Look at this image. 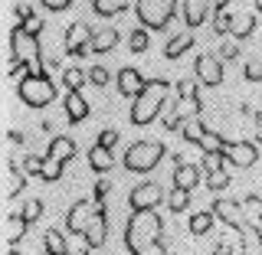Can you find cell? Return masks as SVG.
<instances>
[{
	"mask_svg": "<svg viewBox=\"0 0 262 255\" xmlns=\"http://www.w3.org/2000/svg\"><path fill=\"white\" fill-rule=\"evenodd\" d=\"M125 249L131 255H167L164 249V219L158 210H135L125 223Z\"/></svg>",
	"mask_w": 262,
	"mask_h": 255,
	"instance_id": "cell-1",
	"label": "cell"
},
{
	"mask_svg": "<svg viewBox=\"0 0 262 255\" xmlns=\"http://www.w3.org/2000/svg\"><path fill=\"white\" fill-rule=\"evenodd\" d=\"M167 95H170V82H167V79H147L144 92L138 95V98H131V111H128L131 125H135V128L151 125V121L164 111Z\"/></svg>",
	"mask_w": 262,
	"mask_h": 255,
	"instance_id": "cell-2",
	"label": "cell"
},
{
	"mask_svg": "<svg viewBox=\"0 0 262 255\" xmlns=\"http://www.w3.org/2000/svg\"><path fill=\"white\" fill-rule=\"evenodd\" d=\"M16 95L27 108H49V105L59 98V85L49 79V72H33L23 82H16Z\"/></svg>",
	"mask_w": 262,
	"mask_h": 255,
	"instance_id": "cell-3",
	"label": "cell"
},
{
	"mask_svg": "<svg viewBox=\"0 0 262 255\" xmlns=\"http://www.w3.org/2000/svg\"><path fill=\"white\" fill-rule=\"evenodd\" d=\"M164 154H167V147L161 141H135L125 147V170L128 174H151L154 167L164 160Z\"/></svg>",
	"mask_w": 262,
	"mask_h": 255,
	"instance_id": "cell-4",
	"label": "cell"
},
{
	"mask_svg": "<svg viewBox=\"0 0 262 255\" xmlns=\"http://www.w3.org/2000/svg\"><path fill=\"white\" fill-rule=\"evenodd\" d=\"M135 16L144 30H167L177 16V0H135Z\"/></svg>",
	"mask_w": 262,
	"mask_h": 255,
	"instance_id": "cell-5",
	"label": "cell"
},
{
	"mask_svg": "<svg viewBox=\"0 0 262 255\" xmlns=\"http://www.w3.org/2000/svg\"><path fill=\"white\" fill-rule=\"evenodd\" d=\"M10 59H23V62H33L36 65V72H43V49H39V36H33V33L23 27V23H16L10 30Z\"/></svg>",
	"mask_w": 262,
	"mask_h": 255,
	"instance_id": "cell-6",
	"label": "cell"
},
{
	"mask_svg": "<svg viewBox=\"0 0 262 255\" xmlns=\"http://www.w3.org/2000/svg\"><path fill=\"white\" fill-rule=\"evenodd\" d=\"M92 36H95V30L89 27V23H69L66 27V36H62V49H66V56H76V59H82V56H92Z\"/></svg>",
	"mask_w": 262,
	"mask_h": 255,
	"instance_id": "cell-7",
	"label": "cell"
},
{
	"mask_svg": "<svg viewBox=\"0 0 262 255\" xmlns=\"http://www.w3.org/2000/svg\"><path fill=\"white\" fill-rule=\"evenodd\" d=\"M164 200H167V193H164V187L158 183V180H144V183H138L135 190L128 193L131 213H135V210H158Z\"/></svg>",
	"mask_w": 262,
	"mask_h": 255,
	"instance_id": "cell-8",
	"label": "cell"
},
{
	"mask_svg": "<svg viewBox=\"0 0 262 255\" xmlns=\"http://www.w3.org/2000/svg\"><path fill=\"white\" fill-rule=\"evenodd\" d=\"M193 76L200 85L207 88H216L220 82H223V59H220L216 53H200L193 62Z\"/></svg>",
	"mask_w": 262,
	"mask_h": 255,
	"instance_id": "cell-9",
	"label": "cell"
},
{
	"mask_svg": "<svg viewBox=\"0 0 262 255\" xmlns=\"http://www.w3.org/2000/svg\"><path fill=\"white\" fill-rule=\"evenodd\" d=\"M223 154H226V160H229V167H252V164L259 160V147L252 144V141H226L223 147Z\"/></svg>",
	"mask_w": 262,
	"mask_h": 255,
	"instance_id": "cell-10",
	"label": "cell"
},
{
	"mask_svg": "<svg viewBox=\"0 0 262 255\" xmlns=\"http://www.w3.org/2000/svg\"><path fill=\"white\" fill-rule=\"evenodd\" d=\"M82 239H85V245H89L92 252H95V249H105V242H108V216H105L98 206H95V213H92V219H89Z\"/></svg>",
	"mask_w": 262,
	"mask_h": 255,
	"instance_id": "cell-11",
	"label": "cell"
},
{
	"mask_svg": "<svg viewBox=\"0 0 262 255\" xmlns=\"http://www.w3.org/2000/svg\"><path fill=\"white\" fill-rule=\"evenodd\" d=\"M115 85H118V92L125 95V98H138V95L144 92L147 79L135 69V65H125V69H121L118 76H115Z\"/></svg>",
	"mask_w": 262,
	"mask_h": 255,
	"instance_id": "cell-12",
	"label": "cell"
},
{
	"mask_svg": "<svg viewBox=\"0 0 262 255\" xmlns=\"http://www.w3.org/2000/svg\"><path fill=\"white\" fill-rule=\"evenodd\" d=\"M213 13V0H184V23L187 30H196L210 20Z\"/></svg>",
	"mask_w": 262,
	"mask_h": 255,
	"instance_id": "cell-13",
	"label": "cell"
},
{
	"mask_svg": "<svg viewBox=\"0 0 262 255\" xmlns=\"http://www.w3.org/2000/svg\"><path fill=\"white\" fill-rule=\"evenodd\" d=\"M92 203L89 200H79V203H72L69 206V216H66V229H69L72 236H82L85 233V226H89V219H92Z\"/></svg>",
	"mask_w": 262,
	"mask_h": 255,
	"instance_id": "cell-14",
	"label": "cell"
},
{
	"mask_svg": "<svg viewBox=\"0 0 262 255\" xmlns=\"http://www.w3.org/2000/svg\"><path fill=\"white\" fill-rule=\"evenodd\" d=\"M213 213H216V219H223L226 226H233V229H243V203H236V200H213Z\"/></svg>",
	"mask_w": 262,
	"mask_h": 255,
	"instance_id": "cell-15",
	"label": "cell"
},
{
	"mask_svg": "<svg viewBox=\"0 0 262 255\" xmlns=\"http://www.w3.org/2000/svg\"><path fill=\"white\" fill-rule=\"evenodd\" d=\"M200 180H203V167H196V164H184V157H177V164H174V187L193 190Z\"/></svg>",
	"mask_w": 262,
	"mask_h": 255,
	"instance_id": "cell-16",
	"label": "cell"
},
{
	"mask_svg": "<svg viewBox=\"0 0 262 255\" xmlns=\"http://www.w3.org/2000/svg\"><path fill=\"white\" fill-rule=\"evenodd\" d=\"M46 157H56V160L69 164L76 157V141H72L69 134H56L53 141H49V147H46Z\"/></svg>",
	"mask_w": 262,
	"mask_h": 255,
	"instance_id": "cell-17",
	"label": "cell"
},
{
	"mask_svg": "<svg viewBox=\"0 0 262 255\" xmlns=\"http://www.w3.org/2000/svg\"><path fill=\"white\" fill-rule=\"evenodd\" d=\"M62 105H66V118H69V125H79V121L89 118V102L82 98V92H69Z\"/></svg>",
	"mask_w": 262,
	"mask_h": 255,
	"instance_id": "cell-18",
	"label": "cell"
},
{
	"mask_svg": "<svg viewBox=\"0 0 262 255\" xmlns=\"http://www.w3.org/2000/svg\"><path fill=\"white\" fill-rule=\"evenodd\" d=\"M190 49H193V30H184V33H177V36L170 39L167 46H164V59L174 62V59H180L184 53H190Z\"/></svg>",
	"mask_w": 262,
	"mask_h": 255,
	"instance_id": "cell-19",
	"label": "cell"
},
{
	"mask_svg": "<svg viewBox=\"0 0 262 255\" xmlns=\"http://www.w3.org/2000/svg\"><path fill=\"white\" fill-rule=\"evenodd\" d=\"M118 30L115 27H98L95 30V36H92V53H98V56H105V53H112L115 46H118Z\"/></svg>",
	"mask_w": 262,
	"mask_h": 255,
	"instance_id": "cell-20",
	"label": "cell"
},
{
	"mask_svg": "<svg viewBox=\"0 0 262 255\" xmlns=\"http://www.w3.org/2000/svg\"><path fill=\"white\" fill-rule=\"evenodd\" d=\"M213 223H216V213L213 210H196V213H190V219H187V233L190 236H207L213 229Z\"/></svg>",
	"mask_w": 262,
	"mask_h": 255,
	"instance_id": "cell-21",
	"label": "cell"
},
{
	"mask_svg": "<svg viewBox=\"0 0 262 255\" xmlns=\"http://www.w3.org/2000/svg\"><path fill=\"white\" fill-rule=\"evenodd\" d=\"M112 151H108V147H102V144H95L92 147V151H89V167H92L95 170V174H108V170H112Z\"/></svg>",
	"mask_w": 262,
	"mask_h": 255,
	"instance_id": "cell-22",
	"label": "cell"
},
{
	"mask_svg": "<svg viewBox=\"0 0 262 255\" xmlns=\"http://www.w3.org/2000/svg\"><path fill=\"white\" fill-rule=\"evenodd\" d=\"M43 249H46V255H69V249H66V236L56 226H49L43 233Z\"/></svg>",
	"mask_w": 262,
	"mask_h": 255,
	"instance_id": "cell-23",
	"label": "cell"
},
{
	"mask_svg": "<svg viewBox=\"0 0 262 255\" xmlns=\"http://www.w3.org/2000/svg\"><path fill=\"white\" fill-rule=\"evenodd\" d=\"M252 30H256V16H252V13H236L229 36H233V39H246V36H252Z\"/></svg>",
	"mask_w": 262,
	"mask_h": 255,
	"instance_id": "cell-24",
	"label": "cell"
},
{
	"mask_svg": "<svg viewBox=\"0 0 262 255\" xmlns=\"http://www.w3.org/2000/svg\"><path fill=\"white\" fill-rule=\"evenodd\" d=\"M92 10L98 16H105V20H112V16L128 10V0H92Z\"/></svg>",
	"mask_w": 262,
	"mask_h": 255,
	"instance_id": "cell-25",
	"label": "cell"
},
{
	"mask_svg": "<svg viewBox=\"0 0 262 255\" xmlns=\"http://www.w3.org/2000/svg\"><path fill=\"white\" fill-rule=\"evenodd\" d=\"M85 82H89V72L79 69V65H72V69L62 72V85L69 88V92H82V85H85Z\"/></svg>",
	"mask_w": 262,
	"mask_h": 255,
	"instance_id": "cell-26",
	"label": "cell"
},
{
	"mask_svg": "<svg viewBox=\"0 0 262 255\" xmlns=\"http://www.w3.org/2000/svg\"><path fill=\"white\" fill-rule=\"evenodd\" d=\"M190 206V190H184V187H174V190L167 193V210L170 213H184Z\"/></svg>",
	"mask_w": 262,
	"mask_h": 255,
	"instance_id": "cell-27",
	"label": "cell"
},
{
	"mask_svg": "<svg viewBox=\"0 0 262 255\" xmlns=\"http://www.w3.org/2000/svg\"><path fill=\"white\" fill-rule=\"evenodd\" d=\"M62 167H66L62 160H56V157H43V170H39V177H43L46 183H59V180H62Z\"/></svg>",
	"mask_w": 262,
	"mask_h": 255,
	"instance_id": "cell-28",
	"label": "cell"
},
{
	"mask_svg": "<svg viewBox=\"0 0 262 255\" xmlns=\"http://www.w3.org/2000/svg\"><path fill=\"white\" fill-rule=\"evenodd\" d=\"M147 46H151L147 30H144V27H135V30H131V36H128V49H131V53H144Z\"/></svg>",
	"mask_w": 262,
	"mask_h": 255,
	"instance_id": "cell-29",
	"label": "cell"
},
{
	"mask_svg": "<svg viewBox=\"0 0 262 255\" xmlns=\"http://www.w3.org/2000/svg\"><path fill=\"white\" fill-rule=\"evenodd\" d=\"M229 183H233V177H229V170H226V167H223V170H210V174H207V187H210L213 193L226 190Z\"/></svg>",
	"mask_w": 262,
	"mask_h": 255,
	"instance_id": "cell-30",
	"label": "cell"
},
{
	"mask_svg": "<svg viewBox=\"0 0 262 255\" xmlns=\"http://www.w3.org/2000/svg\"><path fill=\"white\" fill-rule=\"evenodd\" d=\"M196 147H200L203 154H210V151H223V147H226V137H220L216 131H207V134H203V141L196 144Z\"/></svg>",
	"mask_w": 262,
	"mask_h": 255,
	"instance_id": "cell-31",
	"label": "cell"
},
{
	"mask_svg": "<svg viewBox=\"0 0 262 255\" xmlns=\"http://www.w3.org/2000/svg\"><path fill=\"white\" fill-rule=\"evenodd\" d=\"M229 30H233V13H213V33L216 36H229Z\"/></svg>",
	"mask_w": 262,
	"mask_h": 255,
	"instance_id": "cell-32",
	"label": "cell"
},
{
	"mask_svg": "<svg viewBox=\"0 0 262 255\" xmlns=\"http://www.w3.org/2000/svg\"><path fill=\"white\" fill-rule=\"evenodd\" d=\"M20 216H23V219H27V223L33 226L39 216H43V200H27V206L20 210Z\"/></svg>",
	"mask_w": 262,
	"mask_h": 255,
	"instance_id": "cell-33",
	"label": "cell"
},
{
	"mask_svg": "<svg viewBox=\"0 0 262 255\" xmlns=\"http://www.w3.org/2000/svg\"><path fill=\"white\" fill-rule=\"evenodd\" d=\"M27 219H23L20 216V213H13V216H10V245H16V242H20V236L23 233H27Z\"/></svg>",
	"mask_w": 262,
	"mask_h": 255,
	"instance_id": "cell-34",
	"label": "cell"
},
{
	"mask_svg": "<svg viewBox=\"0 0 262 255\" xmlns=\"http://www.w3.org/2000/svg\"><path fill=\"white\" fill-rule=\"evenodd\" d=\"M89 82H92V85H98V88H105L112 82V72L105 69V65H95V69H89Z\"/></svg>",
	"mask_w": 262,
	"mask_h": 255,
	"instance_id": "cell-35",
	"label": "cell"
},
{
	"mask_svg": "<svg viewBox=\"0 0 262 255\" xmlns=\"http://www.w3.org/2000/svg\"><path fill=\"white\" fill-rule=\"evenodd\" d=\"M243 76H246V82H262V59H249Z\"/></svg>",
	"mask_w": 262,
	"mask_h": 255,
	"instance_id": "cell-36",
	"label": "cell"
},
{
	"mask_svg": "<svg viewBox=\"0 0 262 255\" xmlns=\"http://www.w3.org/2000/svg\"><path fill=\"white\" fill-rule=\"evenodd\" d=\"M236 56H239V39H226L223 46H220V59H236Z\"/></svg>",
	"mask_w": 262,
	"mask_h": 255,
	"instance_id": "cell-37",
	"label": "cell"
},
{
	"mask_svg": "<svg viewBox=\"0 0 262 255\" xmlns=\"http://www.w3.org/2000/svg\"><path fill=\"white\" fill-rule=\"evenodd\" d=\"M95 144H102V147H108V151H112V147L118 144V131H115V128L98 131V141H95Z\"/></svg>",
	"mask_w": 262,
	"mask_h": 255,
	"instance_id": "cell-38",
	"label": "cell"
},
{
	"mask_svg": "<svg viewBox=\"0 0 262 255\" xmlns=\"http://www.w3.org/2000/svg\"><path fill=\"white\" fill-rule=\"evenodd\" d=\"M39 170H43V157H33V154H30V157L23 160V174H27V177H39Z\"/></svg>",
	"mask_w": 262,
	"mask_h": 255,
	"instance_id": "cell-39",
	"label": "cell"
},
{
	"mask_svg": "<svg viewBox=\"0 0 262 255\" xmlns=\"http://www.w3.org/2000/svg\"><path fill=\"white\" fill-rule=\"evenodd\" d=\"M39 4H43L49 13H62V10H69V7H72V0H39Z\"/></svg>",
	"mask_w": 262,
	"mask_h": 255,
	"instance_id": "cell-40",
	"label": "cell"
},
{
	"mask_svg": "<svg viewBox=\"0 0 262 255\" xmlns=\"http://www.w3.org/2000/svg\"><path fill=\"white\" fill-rule=\"evenodd\" d=\"M23 27H27L33 36H39V30H43V20H39V16H30V20H23Z\"/></svg>",
	"mask_w": 262,
	"mask_h": 255,
	"instance_id": "cell-41",
	"label": "cell"
},
{
	"mask_svg": "<svg viewBox=\"0 0 262 255\" xmlns=\"http://www.w3.org/2000/svg\"><path fill=\"white\" fill-rule=\"evenodd\" d=\"M16 16H20V23L30 20V16H33V7L30 4H16Z\"/></svg>",
	"mask_w": 262,
	"mask_h": 255,
	"instance_id": "cell-42",
	"label": "cell"
},
{
	"mask_svg": "<svg viewBox=\"0 0 262 255\" xmlns=\"http://www.w3.org/2000/svg\"><path fill=\"white\" fill-rule=\"evenodd\" d=\"M108 187H112L108 180H98V183H95V200H102V196L108 193Z\"/></svg>",
	"mask_w": 262,
	"mask_h": 255,
	"instance_id": "cell-43",
	"label": "cell"
},
{
	"mask_svg": "<svg viewBox=\"0 0 262 255\" xmlns=\"http://www.w3.org/2000/svg\"><path fill=\"white\" fill-rule=\"evenodd\" d=\"M229 7V0H213V13H223Z\"/></svg>",
	"mask_w": 262,
	"mask_h": 255,
	"instance_id": "cell-44",
	"label": "cell"
},
{
	"mask_svg": "<svg viewBox=\"0 0 262 255\" xmlns=\"http://www.w3.org/2000/svg\"><path fill=\"white\" fill-rule=\"evenodd\" d=\"M252 4H256V10H259V13H262V0H252Z\"/></svg>",
	"mask_w": 262,
	"mask_h": 255,
	"instance_id": "cell-45",
	"label": "cell"
},
{
	"mask_svg": "<svg viewBox=\"0 0 262 255\" xmlns=\"http://www.w3.org/2000/svg\"><path fill=\"white\" fill-rule=\"evenodd\" d=\"M89 252H92V249H89V245H85V249H82V252H76V255H89Z\"/></svg>",
	"mask_w": 262,
	"mask_h": 255,
	"instance_id": "cell-46",
	"label": "cell"
}]
</instances>
